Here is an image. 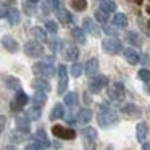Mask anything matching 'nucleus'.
I'll use <instances>...</instances> for the list:
<instances>
[{
	"mask_svg": "<svg viewBox=\"0 0 150 150\" xmlns=\"http://www.w3.org/2000/svg\"><path fill=\"white\" fill-rule=\"evenodd\" d=\"M97 121L102 127H111L115 124L120 123V116L116 115V111L110 107V103H100L98 105V115H97Z\"/></svg>",
	"mask_w": 150,
	"mask_h": 150,
	"instance_id": "1",
	"label": "nucleus"
},
{
	"mask_svg": "<svg viewBox=\"0 0 150 150\" xmlns=\"http://www.w3.org/2000/svg\"><path fill=\"white\" fill-rule=\"evenodd\" d=\"M33 73L39 74L42 78H53L55 74H58V69H55V66L50 62H37L33 65Z\"/></svg>",
	"mask_w": 150,
	"mask_h": 150,
	"instance_id": "2",
	"label": "nucleus"
},
{
	"mask_svg": "<svg viewBox=\"0 0 150 150\" xmlns=\"http://www.w3.org/2000/svg\"><path fill=\"white\" fill-rule=\"evenodd\" d=\"M102 49H103L105 53L108 55H116V53L123 52V44H121L120 39L116 37H107V39L102 40Z\"/></svg>",
	"mask_w": 150,
	"mask_h": 150,
	"instance_id": "3",
	"label": "nucleus"
},
{
	"mask_svg": "<svg viewBox=\"0 0 150 150\" xmlns=\"http://www.w3.org/2000/svg\"><path fill=\"white\" fill-rule=\"evenodd\" d=\"M24 53L29 58H40L44 57V45L40 40H29L24 44Z\"/></svg>",
	"mask_w": 150,
	"mask_h": 150,
	"instance_id": "4",
	"label": "nucleus"
},
{
	"mask_svg": "<svg viewBox=\"0 0 150 150\" xmlns=\"http://www.w3.org/2000/svg\"><path fill=\"white\" fill-rule=\"evenodd\" d=\"M108 86V78L103 74H95L91 76V81H89V91L92 94H100L105 87Z\"/></svg>",
	"mask_w": 150,
	"mask_h": 150,
	"instance_id": "5",
	"label": "nucleus"
},
{
	"mask_svg": "<svg viewBox=\"0 0 150 150\" xmlns=\"http://www.w3.org/2000/svg\"><path fill=\"white\" fill-rule=\"evenodd\" d=\"M52 134L55 137H58V139H63V140H73V139H76V131L74 129H69V127L60 126V124L52 126Z\"/></svg>",
	"mask_w": 150,
	"mask_h": 150,
	"instance_id": "6",
	"label": "nucleus"
},
{
	"mask_svg": "<svg viewBox=\"0 0 150 150\" xmlns=\"http://www.w3.org/2000/svg\"><path fill=\"white\" fill-rule=\"evenodd\" d=\"M107 94H108V97H110L111 100L123 102L124 100V95H126V89H124V86L121 84V82H113V84L108 87Z\"/></svg>",
	"mask_w": 150,
	"mask_h": 150,
	"instance_id": "7",
	"label": "nucleus"
},
{
	"mask_svg": "<svg viewBox=\"0 0 150 150\" xmlns=\"http://www.w3.org/2000/svg\"><path fill=\"white\" fill-rule=\"evenodd\" d=\"M68 87V71H66V66L65 65H60L58 66V92L60 95H65V91Z\"/></svg>",
	"mask_w": 150,
	"mask_h": 150,
	"instance_id": "8",
	"label": "nucleus"
},
{
	"mask_svg": "<svg viewBox=\"0 0 150 150\" xmlns=\"http://www.w3.org/2000/svg\"><path fill=\"white\" fill-rule=\"evenodd\" d=\"M62 7L60 0H40V11L42 15H50L52 11H57Z\"/></svg>",
	"mask_w": 150,
	"mask_h": 150,
	"instance_id": "9",
	"label": "nucleus"
},
{
	"mask_svg": "<svg viewBox=\"0 0 150 150\" xmlns=\"http://www.w3.org/2000/svg\"><path fill=\"white\" fill-rule=\"evenodd\" d=\"M2 45L11 53H16L18 50H20V44H18V40L15 39V37H11L10 34H5V36L2 37Z\"/></svg>",
	"mask_w": 150,
	"mask_h": 150,
	"instance_id": "10",
	"label": "nucleus"
},
{
	"mask_svg": "<svg viewBox=\"0 0 150 150\" xmlns=\"http://www.w3.org/2000/svg\"><path fill=\"white\" fill-rule=\"evenodd\" d=\"M120 111L123 115H126L127 118H139L140 115H142L140 108L137 107V105H134V103H124L123 107L120 108Z\"/></svg>",
	"mask_w": 150,
	"mask_h": 150,
	"instance_id": "11",
	"label": "nucleus"
},
{
	"mask_svg": "<svg viewBox=\"0 0 150 150\" xmlns=\"http://www.w3.org/2000/svg\"><path fill=\"white\" fill-rule=\"evenodd\" d=\"M82 26H84L86 33H89L91 36H95V37L100 36V29H98L97 23H95L92 18H84V20H82Z\"/></svg>",
	"mask_w": 150,
	"mask_h": 150,
	"instance_id": "12",
	"label": "nucleus"
},
{
	"mask_svg": "<svg viewBox=\"0 0 150 150\" xmlns=\"http://www.w3.org/2000/svg\"><path fill=\"white\" fill-rule=\"evenodd\" d=\"M15 124H16V129L21 131L23 134L31 132V120L28 116H18L16 121H15Z\"/></svg>",
	"mask_w": 150,
	"mask_h": 150,
	"instance_id": "13",
	"label": "nucleus"
},
{
	"mask_svg": "<svg viewBox=\"0 0 150 150\" xmlns=\"http://www.w3.org/2000/svg\"><path fill=\"white\" fill-rule=\"evenodd\" d=\"M82 136H84V139H86V142H91L89 144V147L91 149H95V140H97V131L94 129V127H91V126H87V127H84L82 129ZM87 147V149H89Z\"/></svg>",
	"mask_w": 150,
	"mask_h": 150,
	"instance_id": "14",
	"label": "nucleus"
},
{
	"mask_svg": "<svg viewBox=\"0 0 150 150\" xmlns=\"http://www.w3.org/2000/svg\"><path fill=\"white\" fill-rule=\"evenodd\" d=\"M98 68H100V65H98V60L97 58H89L87 62H86V74L91 78V76H95L98 73Z\"/></svg>",
	"mask_w": 150,
	"mask_h": 150,
	"instance_id": "15",
	"label": "nucleus"
},
{
	"mask_svg": "<svg viewBox=\"0 0 150 150\" xmlns=\"http://www.w3.org/2000/svg\"><path fill=\"white\" fill-rule=\"evenodd\" d=\"M123 55H124V58H126V62L129 63V65H137V63H139V60H140L139 53H137L136 50L132 49V47H127V49H124V50H123Z\"/></svg>",
	"mask_w": 150,
	"mask_h": 150,
	"instance_id": "16",
	"label": "nucleus"
},
{
	"mask_svg": "<svg viewBox=\"0 0 150 150\" xmlns=\"http://www.w3.org/2000/svg\"><path fill=\"white\" fill-rule=\"evenodd\" d=\"M63 57L69 62H76L79 57V50L76 45H65L63 47Z\"/></svg>",
	"mask_w": 150,
	"mask_h": 150,
	"instance_id": "17",
	"label": "nucleus"
},
{
	"mask_svg": "<svg viewBox=\"0 0 150 150\" xmlns=\"http://www.w3.org/2000/svg\"><path fill=\"white\" fill-rule=\"evenodd\" d=\"M31 86H33V89L34 91H45V92H49L50 89V84L47 82V79L45 78H36V79H33V82H31Z\"/></svg>",
	"mask_w": 150,
	"mask_h": 150,
	"instance_id": "18",
	"label": "nucleus"
},
{
	"mask_svg": "<svg viewBox=\"0 0 150 150\" xmlns=\"http://www.w3.org/2000/svg\"><path fill=\"white\" fill-rule=\"evenodd\" d=\"M57 13V18H58V21L62 24H73V16H71V13H69L68 10H65L63 7H60L58 10L55 11Z\"/></svg>",
	"mask_w": 150,
	"mask_h": 150,
	"instance_id": "19",
	"label": "nucleus"
},
{
	"mask_svg": "<svg viewBox=\"0 0 150 150\" xmlns=\"http://www.w3.org/2000/svg\"><path fill=\"white\" fill-rule=\"evenodd\" d=\"M136 136H137V140H139L140 144L145 142L147 136H149V126H147V123L140 121V123L137 124V127H136Z\"/></svg>",
	"mask_w": 150,
	"mask_h": 150,
	"instance_id": "20",
	"label": "nucleus"
},
{
	"mask_svg": "<svg viewBox=\"0 0 150 150\" xmlns=\"http://www.w3.org/2000/svg\"><path fill=\"white\" fill-rule=\"evenodd\" d=\"M34 140H37L44 149H49V147L52 145V142L49 140V137H47V134H45V131H44V129H39L36 134H34Z\"/></svg>",
	"mask_w": 150,
	"mask_h": 150,
	"instance_id": "21",
	"label": "nucleus"
},
{
	"mask_svg": "<svg viewBox=\"0 0 150 150\" xmlns=\"http://www.w3.org/2000/svg\"><path fill=\"white\" fill-rule=\"evenodd\" d=\"M126 40L131 44L132 47H142V44H144V40H142V37L139 36L137 33H132V31H129V33H126Z\"/></svg>",
	"mask_w": 150,
	"mask_h": 150,
	"instance_id": "22",
	"label": "nucleus"
},
{
	"mask_svg": "<svg viewBox=\"0 0 150 150\" xmlns=\"http://www.w3.org/2000/svg\"><path fill=\"white\" fill-rule=\"evenodd\" d=\"M33 103L37 107H44L47 103V92L45 91H36L33 95Z\"/></svg>",
	"mask_w": 150,
	"mask_h": 150,
	"instance_id": "23",
	"label": "nucleus"
},
{
	"mask_svg": "<svg viewBox=\"0 0 150 150\" xmlns=\"http://www.w3.org/2000/svg\"><path fill=\"white\" fill-rule=\"evenodd\" d=\"M7 20H8V23H10V26H16V24H20V21H21L20 10H18V8H10Z\"/></svg>",
	"mask_w": 150,
	"mask_h": 150,
	"instance_id": "24",
	"label": "nucleus"
},
{
	"mask_svg": "<svg viewBox=\"0 0 150 150\" xmlns=\"http://www.w3.org/2000/svg\"><path fill=\"white\" fill-rule=\"evenodd\" d=\"M71 37L74 39V42L79 44V45H84L86 44V34H84V29H81V28H73Z\"/></svg>",
	"mask_w": 150,
	"mask_h": 150,
	"instance_id": "25",
	"label": "nucleus"
},
{
	"mask_svg": "<svg viewBox=\"0 0 150 150\" xmlns=\"http://www.w3.org/2000/svg\"><path fill=\"white\" fill-rule=\"evenodd\" d=\"M31 36H33L34 39L40 40V42H47V29H42V28H39V26H34L33 29H31Z\"/></svg>",
	"mask_w": 150,
	"mask_h": 150,
	"instance_id": "26",
	"label": "nucleus"
},
{
	"mask_svg": "<svg viewBox=\"0 0 150 150\" xmlns=\"http://www.w3.org/2000/svg\"><path fill=\"white\" fill-rule=\"evenodd\" d=\"M5 86H7V89L15 91V92H20L21 91V81L18 78H13V76H10V78L5 79Z\"/></svg>",
	"mask_w": 150,
	"mask_h": 150,
	"instance_id": "27",
	"label": "nucleus"
},
{
	"mask_svg": "<svg viewBox=\"0 0 150 150\" xmlns=\"http://www.w3.org/2000/svg\"><path fill=\"white\" fill-rule=\"evenodd\" d=\"M78 123H81V124H87L89 121L92 120V111L89 110V108H82V110H79L78 111Z\"/></svg>",
	"mask_w": 150,
	"mask_h": 150,
	"instance_id": "28",
	"label": "nucleus"
},
{
	"mask_svg": "<svg viewBox=\"0 0 150 150\" xmlns=\"http://www.w3.org/2000/svg\"><path fill=\"white\" fill-rule=\"evenodd\" d=\"M113 24L115 26H118L120 29H124V28L127 26V18L124 13H116L113 16Z\"/></svg>",
	"mask_w": 150,
	"mask_h": 150,
	"instance_id": "29",
	"label": "nucleus"
},
{
	"mask_svg": "<svg viewBox=\"0 0 150 150\" xmlns=\"http://www.w3.org/2000/svg\"><path fill=\"white\" fill-rule=\"evenodd\" d=\"M65 116V110H63V105L62 103H57L53 107V110L50 111V121H55L58 118H63Z\"/></svg>",
	"mask_w": 150,
	"mask_h": 150,
	"instance_id": "30",
	"label": "nucleus"
},
{
	"mask_svg": "<svg viewBox=\"0 0 150 150\" xmlns=\"http://www.w3.org/2000/svg\"><path fill=\"white\" fill-rule=\"evenodd\" d=\"M23 11L28 15V16H34L37 13V8L34 2H29V0H24L23 2Z\"/></svg>",
	"mask_w": 150,
	"mask_h": 150,
	"instance_id": "31",
	"label": "nucleus"
},
{
	"mask_svg": "<svg viewBox=\"0 0 150 150\" xmlns=\"http://www.w3.org/2000/svg\"><path fill=\"white\" fill-rule=\"evenodd\" d=\"M26 116L29 118L31 121H37V120H40V107L34 105V107L28 108V110H26Z\"/></svg>",
	"mask_w": 150,
	"mask_h": 150,
	"instance_id": "32",
	"label": "nucleus"
},
{
	"mask_svg": "<svg viewBox=\"0 0 150 150\" xmlns=\"http://www.w3.org/2000/svg\"><path fill=\"white\" fill-rule=\"evenodd\" d=\"M100 8L110 15V13H115V11H116V4H115L113 0H102Z\"/></svg>",
	"mask_w": 150,
	"mask_h": 150,
	"instance_id": "33",
	"label": "nucleus"
},
{
	"mask_svg": "<svg viewBox=\"0 0 150 150\" xmlns=\"http://www.w3.org/2000/svg\"><path fill=\"white\" fill-rule=\"evenodd\" d=\"M78 100H79V97H78L76 92H69V94L65 95V105L69 107V108L76 107V105H78Z\"/></svg>",
	"mask_w": 150,
	"mask_h": 150,
	"instance_id": "34",
	"label": "nucleus"
},
{
	"mask_svg": "<svg viewBox=\"0 0 150 150\" xmlns=\"http://www.w3.org/2000/svg\"><path fill=\"white\" fill-rule=\"evenodd\" d=\"M94 16H95V20H97L100 24H107V23H108V13H107V11H103L102 8L95 10Z\"/></svg>",
	"mask_w": 150,
	"mask_h": 150,
	"instance_id": "35",
	"label": "nucleus"
},
{
	"mask_svg": "<svg viewBox=\"0 0 150 150\" xmlns=\"http://www.w3.org/2000/svg\"><path fill=\"white\" fill-rule=\"evenodd\" d=\"M71 7L76 11H84L87 8V0H71Z\"/></svg>",
	"mask_w": 150,
	"mask_h": 150,
	"instance_id": "36",
	"label": "nucleus"
},
{
	"mask_svg": "<svg viewBox=\"0 0 150 150\" xmlns=\"http://www.w3.org/2000/svg\"><path fill=\"white\" fill-rule=\"evenodd\" d=\"M82 71H84V66H82L81 63H78V62L73 63V66H71V74L74 76V78H79V76L82 74Z\"/></svg>",
	"mask_w": 150,
	"mask_h": 150,
	"instance_id": "37",
	"label": "nucleus"
},
{
	"mask_svg": "<svg viewBox=\"0 0 150 150\" xmlns=\"http://www.w3.org/2000/svg\"><path fill=\"white\" fill-rule=\"evenodd\" d=\"M15 100L18 102V103L21 105V107H26V103L28 102H29V97H28L26 94H24V92H16V97H15Z\"/></svg>",
	"mask_w": 150,
	"mask_h": 150,
	"instance_id": "38",
	"label": "nucleus"
},
{
	"mask_svg": "<svg viewBox=\"0 0 150 150\" xmlns=\"http://www.w3.org/2000/svg\"><path fill=\"white\" fill-rule=\"evenodd\" d=\"M45 29L49 31L50 34H57L58 33V24H57V21H53V20L45 21Z\"/></svg>",
	"mask_w": 150,
	"mask_h": 150,
	"instance_id": "39",
	"label": "nucleus"
},
{
	"mask_svg": "<svg viewBox=\"0 0 150 150\" xmlns=\"http://www.w3.org/2000/svg\"><path fill=\"white\" fill-rule=\"evenodd\" d=\"M137 76H139L140 81H144V82H150V69H145V68L139 69Z\"/></svg>",
	"mask_w": 150,
	"mask_h": 150,
	"instance_id": "40",
	"label": "nucleus"
},
{
	"mask_svg": "<svg viewBox=\"0 0 150 150\" xmlns=\"http://www.w3.org/2000/svg\"><path fill=\"white\" fill-rule=\"evenodd\" d=\"M118 29H120V28L115 26V24H113V26H107V24H105V28H103V31H105L107 34H110V36H116V34H118Z\"/></svg>",
	"mask_w": 150,
	"mask_h": 150,
	"instance_id": "41",
	"label": "nucleus"
},
{
	"mask_svg": "<svg viewBox=\"0 0 150 150\" xmlns=\"http://www.w3.org/2000/svg\"><path fill=\"white\" fill-rule=\"evenodd\" d=\"M8 11H10V8L7 7V4L0 2V18H7L8 16Z\"/></svg>",
	"mask_w": 150,
	"mask_h": 150,
	"instance_id": "42",
	"label": "nucleus"
},
{
	"mask_svg": "<svg viewBox=\"0 0 150 150\" xmlns=\"http://www.w3.org/2000/svg\"><path fill=\"white\" fill-rule=\"evenodd\" d=\"M63 118H65V121H66L68 124H74V123H78V118H76L73 113H66Z\"/></svg>",
	"mask_w": 150,
	"mask_h": 150,
	"instance_id": "43",
	"label": "nucleus"
},
{
	"mask_svg": "<svg viewBox=\"0 0 150 150\" xmlns=\"http://www.w3.org/2000/svg\"><path fill=\"white\" fill-rule=\"evenodd\" d=\"M10 108H11V111H16V113H18V111H21L24 107H21V105L18 103V102L15 100V98H13V100L10 102Z\"/></svg>",
	"mask_w": 150,
	"mask_h": 150,
	"instance_id": "44",
	"label": "nucleus"
},
{
	"mask_svg": "<svg viewBox=\"0 0 150 150\" xmlns=\"http://www.w3.org/2000/svg\"><path fill=\"white\" fill-rule=\"evenodd\" d=\"M40 149H44V147L40 145L37 140H36V142H33V144H28V145H26V150H40Z\"/></svg>",
	"mask_w": 150,
	"mask_h": 150,
	"instance_id": "45",
	"label": "nucleus"
},
{
	"mask_svg": "<svg viewBox=\"0 0 150 150\" xmlns=\"http://www.w3.org/2000/svg\"><path fill=\"white\" fill-rule=\"evenodd\" d=\"M60 45H62V42H60V40H52V42H49V47H50V50H52V52H57Z\"/></svg>",
	"mask_w": 150,
	"mask_h": 150,
	"instance_id": "46",
	"label": "nucleus"
},
{
	"mask_svg": "<svg viewBox=\"0 0 150 150\" xmlns=\"http://www.w3.org/2000/svg\"><path fill=\"white\" fill-rule=\"evenodd\" d=\"M5 127H7V116L0 115V134L5 131Z\"/></svg>",
	"mask_w": 150,
	"mask_h": 150,
	"instance_id": "47",
	"label": "nucleus"
},
{
	"mask_svg": "<svg viewBox=\"0 0 150 150\" xmlns=\"http://www.w3.org/2000/svg\"><path fill=\"white\" fill-rule=\"evenodd\" d=\"M140 145H142V149H144V150H150V144H147V142H142Z\"/></svg>",
	"mask_w": 150,
	"mask_h": 150,
	"instance_id": "48",
	"label": "nucleus"
},
{
	"mask_svg": "<svg viewBox=\"0 0 150 150\" xmlns=\"http://www.w3.org/2000/svg\"><path fill=\"white\" fill-rule=\"evenodd\" d=\"M134 2H136L137 5H142V0H134Z\"/></svg>",
	"mask_w": 150,
	"mask_h": 150,
	"instance_id": "49",
	"label": "nucleus"
},
{
	"mask_svg": "<svg viewBox=\"0 0 150 150\" xmlns=\"http://www.w3.org/2000/svg\"><path fill=\"white\" fill-rule=\"evenodd\" d=\"M147 13L150 15V5H149V7H147Z\"/></svg>",
	"mask_w": 150,
	"mask_h": 150,
	"instance_id": "50",
	"label": "nucleus"
},
{
	"mask_svg": "<svg viewBox=\"0 0 150 150\" xmlns=\"http://www.w3.org/2000/svg\"><path fill=\"white\" fill-rule=\"evenodd\" d=\"M29 2H34V4H37V2H40V0H29Z\"/></svg>",
	"mask_w": 150,
	"mask_h": 150,
	"instance_id": "51",
	"label": "nucleus"
},
{
	"mask_svg": "<svg viewBox=\"0 0 150 150\" xmlns=\"http://www.w3.org/2000/svg\"><path fill=\"white\" fill-rule=\"evenodd\" d=\"M147 92H149V95H150V86H149V87H147Z\"/></svg>",
	"mask_w": 150,
	"mask_h": 150,
	"instance_id": "52",
	"label": "nucleus"
},
{
	"mask_svg": "<svg viewBox=\"0 0 150 150\" xmlns=\"http://www.w3.org/2000/svg\"><path fill=\"white\" fill-rule=\"evenodd\" d=\"M8 2H15V0H8Z\"/></svg>",
	"mask_w": 150,
	"mask_h": 150,
	"instance_id": "53",
	"label": "nucleus"
},
{
	"mask_svg": "<svg viewBox=\"0 0 150 150\" xmlns=\"http://www.w3.org/2000/svg\"><path fill=\"white\" fill-rule=\"evenodd\" d=\"M149 28H150V21H149Z\"/></svg>",
	"mask_w": 150,
	"mask_h": 150,
	"instance_id": "54",
	"label": "nucleus"
}]
</instances>
